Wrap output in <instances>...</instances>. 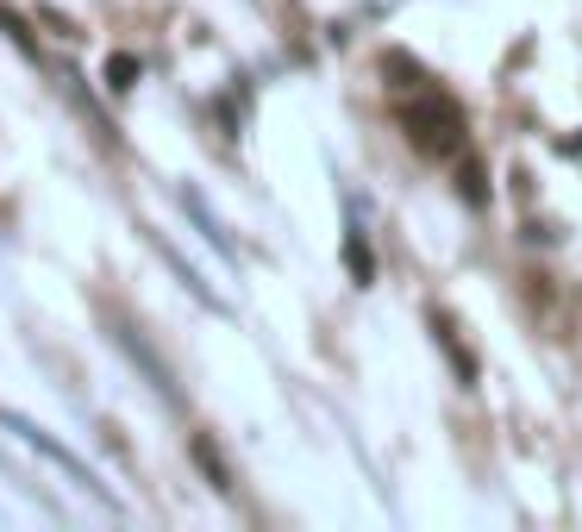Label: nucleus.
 <instances>
[{"label":"nucleus","mask_w":582,"mask_h":532,"mask_svg":"<svg viewBox=\"0 0 582 532\" xmlns=\"http://www.w3.org/2000/svg\"><path fill=\"white\" fill-rule=\"evenodd\" d=\"M382 76H388V88H426V70H420L407 51H388V57H382Z\"/></svg>","instance_id":"39448f33"},{"label":"nucleus","mask_w":582,"mask_h":532,"mask_svg":"<svg viewBox=\"0 0 582 532\" xmlns=\"http://www.w3.org/2000/svg\"><path fill=\"white\" fill-rule=\"evenodd\" d=\"M432 332H438V345H445V357H451L457 382H476V357H470V351H463V345H457V338H451V320H445L438 307H432Z\"/></svg>","instance_id":"7ed1b4c3"},{"label":"nucleus","mask_w":582,"mask_h":532,"mask_svg":"<svg viewBox=\"0 0 582 532\" xmlns=\"http://www.w3.org/2000/svg\"><path fill=\"white\" fill-rule=\"evenodd\" d=\"M138 82V57H113L107 63V88H132Z\"/></svg>","instance_id":"0eeeda50"},{"label":"nucleus","mask_w":582,"mask_h":532,"mask_svg":"<svg viewBox=\"0 0 582 532\" xmlns=\"http://www.w3.org/2000/svg\"><path fill=\"white\" fill-rule=\"evenodd\" d=\"M345 276L357 282V288H370V282H376V257H370V238H363V232H345Z\"/></svg>","instance_id":"f03ea898"},{"label":"nucleus","mask_w":582,"mask_h":532,"mask_svg":"<svg viewBox=\"0 0 582 532\" xmlns=\"http://www.w3.org/2000/svg\"><path fill=\"white\" fill-rule=\"evenodd\" d=\"M407 145L420 157H457L463 151V107H457L451 95L420 88L413 107H407Z\"/></svg>","instance_id":"f257e3e1"},{"label":"nucleus","mask_w":582,"mask_h":532,"mask_svg":"<svg viewBox=\"0 0 582 532\" xmlns=\"http://www.w3.org/2000/svg\"><path fill=\"white\" fill-rule=\"evenodd\" d=\"M188 451H195V463H201V477L213 482V488H220V495H232V470H226V457L213 451V438H195V445H188Z\"/></svg>","instance_id":"20e7f679"},{"label":"nucleus","mask_w":582,"mask_h":532,"mask_svg":"<svg viewBox=\"0 0 582 532\" xmlns=\"http://www.w3.org/2000/svg\"><path fill=\"white\" fill-rule=\"evenodd\" d=\"M457 195H463L470 207H488V170H482L476 157H463V163H457Z\"/></svg>","instance_id":"423d86ee"}]
</instances>
